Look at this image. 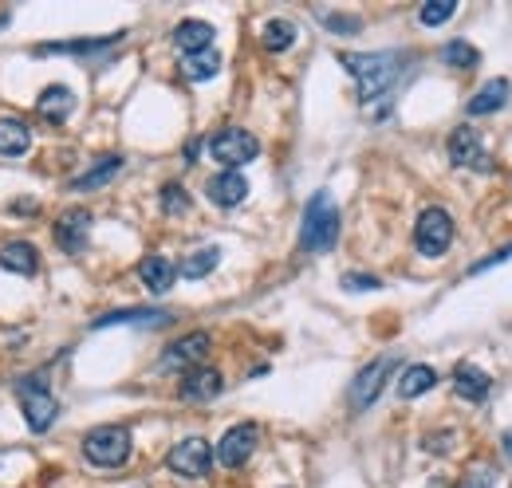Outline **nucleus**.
I'll return each mask as SVG.
<instances>
[{"label": "nucleus", "instance_id": "nucleus-26", "mask_svg": "<svg viewBox=\"0 0 512 488\" xmlns=\"http://www.w3.org/2000/svg\"><path fill=\"white\" fill-rule=\"evenodd\" d=\"M217 264H221V248L205 244V248H197V252H190V256L182 260V276H186V280H201V276H209Z\"/></svg>", "mask_w": 512, "mask_h": 488}, {"label": "nucleus", "instance_id": "nucleus-3", "mask_svg": "<svg viewBox=\"0 0 512 488\" xmlns=\"http://www.w3.org/2000/svg\"><path fill=\"white\" fill-rule=\"evenodd\" d=\"M83 453L99 469H119L130 461V429L127 426H95L83 437Z\"/></svg>", "mask_w": 512, "mask_h": 488}, {"label": "nucleus", "instance_id": "nucleus-20", "mask_svg": "<svg viewBox=\"0 0 512 488\" xmlns=\"http://www.w3.org/2000/svg\"><path fill=\"white\" fill-rule=\"evenodd\" d=\"M36 111H40L44 122H56V126H60V122H67V115L75 111V95H71L67 87H60V83H56V87H44Z\"/></svg>", "mask_w": 512, "mask_h": 488}, {"label": "nucleus", "instance_id": "nucleus-30", "mask_svg": "<svg viewBox=\"0 0 512 488\" xmlns=\"http://www.w3.org/2000/svg\"><path fill=\"white\" fill-rule=\"evenodd\" d=\"M442 60H446L449 67H461V71H469V67H477V48H469L465 40H453V44H446Z\"/></svg>", "mask_w": 512, "mask_h": 488}, {"label": "nucleus", "instance_id": "nucleus-18", "mask_svg": "<svg viewBox=\"0 0 512 488\" xmlns=\"http://www.w3.org/2000/svg\"><path fill=\"white\" fill-rule=\"evenodd\" d=\"M119 323L162 327V323H170V311H162V307H127V311H107V315L95 319V327H119Z\"/></svg>", "mask_w": 512, "mask_h": 488}, {"label": "nucleus", "instance_id": "nucleus-8", "mask_svg": "<svg viewBox=\"0 0 512 488\" xmlns=\"http://www.w3.org/2000/svg\"><path fill=\"white\" fill-rule=\"evenodd\" d=\"M260 445V426L256 422H241V426L225 429V437L217 441V461L225 469H241Z\"/></svg>", "mask_w": 512, "mask_h": 488}, {"label": "nucleus", "instance_id": "nucleus-35", "mask_svg": "<svg viewBox=\"0 0 512 488\" xmlns=\"http://www.w3.org/2000/svg\"><path fill=\"white\" fill-rule=\"evenodd\" d=\"M501 445H505V457H509V461H512V429H509V433H505V441H501Z\"/></svg>", "mask_w": 512, "mask_h": 488}, {"label": "nucleus", "instance_id": "nucleus-17", "mask_svg": "<svg viewBox=\"0 0 512 488\" xmlns=\"http://www.w3.org/2000/svg\"><path fill=\"white\" fill-rule=\"evenodd\" d=\"M0 268H4V272H16V276H36V268H40L36 244H28V241L4 244V248H0Z\"/></svg>", "mask_w": 512, "mask_h": 488}, {"label": "nucleus", "instance_id": "nucleus-9", "mask_svg": "<svg viewBox=\"0 0 512 488\" xmlns=\"http://www.w3.org/2000/svg\"><path fill=\"white\" fill-rule=\"evenodd\" d=\"M449 162L453 166H469V170H493V158H489V150H485V142H481V134L473 130V126H457L453 134H449Z\"/></svg>", "mask_w": 512, "mask_h": 488}, {"label": "nucleus", "instance_id": "nucleus-25", "mask_svg": "<svg viewBox=\"0 0 512 488\" xmlns=\"http://www.w3.org/2000/svg\"><path fill=\"white\" fill-rule=\"evenodd\" d=\"M217 71H221V56H217L213 48L193 52V56H182V75L193 79V83H205V79H213Z\"/></svg>", "mask_w": 512, "mask_h": 488}, {"label": "nucleus", "instance_id": "nucleus-22", "mask_svg": "<svg viewBox=\"0 0 512 488\" xmlns=\"http://www.w3.org/2000/svg\"><path fill=\"white\" fill-rule=\"evenodd\" d=\"M32 150V130L20 119H0V154L4 158H24Z\"/></svg>", "mask_w": 512, "mask_h": 488}, {"label": "nucleus", "instance_id": "nucleus-34", "mask_svg": "<svg viewBox=\"0 0 512 488\" xmlns=\"http://www.w3.org/2000/svg\"><path fill=\"white\" fill-rule=\"evenodd\" d=\"M505 260H512V244L497 248V252H489L485 260H477V264L469 268V276H481V272H489V268H497V264H505Z\"/></svg>", "mask_w": 512, "mask_h": 488}, {"label": "nucleus", "instance_id": "nucleus-5", "mask_svg": "<svg viewBox=\"0 0 512 488\" xmlns=\"http://www.w3.org/2000/svg\"><path fill=\"white\" fill-rule=\"evenodd\" d=\"M16 398H20V410H24V418H28V429H32V433L52 429L56 414H60V402H56L40 382L20 378V382H16Z\"/></svg>", "mask_w": 512, "mask_h": 488}, {"label": "nucleus", "instance_id": "nucleus-1", "mask_svg": "<svg viewBox=\"0 0 512 488\" xmlns=\"http://www.w3.org/2000/svg\"><path fill=\"white\" fill-rule=\"evenodd\" d=\"M339 63L359 79V95L363 99H379L386 87L402 75V52H343Z\"/></svg>", "mask_w": 512, "mask_h": 488}, {"label": "nucleus", "instance_id": "nucleus-13", "mask_svg": "<svg viewBox=\"0 0 512 488\" xmlns=\"http://www.w3.org/2000/svg\"><path fill=\"white\" fill-rule=\"evenodd\" d=\"M205 193H209V201H213V205L233 209V205H241V201L249 197V182H245V174H241V170H221L217 178H209Z\"/></svg>", "mask_w": 512, "mask_h": 488}, {"label": "nucleus", "instance_id": "nucleus-21", "mask_svg": "<svg viewBox=\"0 0 512 488\" xmlns=\"http://www.w3.org/2000/svg\"><path fill=\"white\" fill-rule=\"evenodd\" d=\"M509 95H512L509 79H489V83L469 99V115H493V111H501V107L509 103Z\"/></svg>", "mask_w": 512, "mask_h": 488}, {"label": "nucleus", "instance_id": "nucleus-4", "mask_svg": "<svg viewBox=\"0 0 512 488\" xmlns=\"http://www.w3.org/2000/svg\"><path fill=\"white\" fill-rule=\"evenodd\" d=\"M209 154H213V162H221L225 170H241L245 162H253L256 154H260V142H256V134L241 130V126H225V130L213 134Z\"/></svg>", "mask_w": 512, "mask_h": 488}, {"label": "nucleus", "instance_id": "nucleus-33", "mask_svg": "<svg viewBox=\"0 0 512 488\" xmlns=\"http://www.w3.org/2000/svg\"><path fill=\"white\" fill-rule=\"evenodd\" d=\"M320 20L331 28V32H343V36H351V32H359V28H363V20H359V16H335V12H323Z\"/></svg>", "mask_w": 512, "mask_h": 488}, {"label": "nucleus", "instance_id": "nucleus-7", "mask_svg": "<svg viewBox=\"0 0 512 488\" xmlns=\"http://www.w3.org/2000/svg\"><path fill=\"white\" fill-rule=\"evenodd\" d=\"M166 465H170L178 477L201 481V477L209 473V465H213V449H209V441H205V437H186V441H178V445L170 449Z\"/></svg>", "mask_w": 512, "mask_h": 488}, {"label": "nucleus", "instance_id": "nucleus-31", "mask_svg": "<svg viewBox=\"0 0 512 488\" xmlns=\"http://www.w3.org/2000/svg\"><path fill=\"white\" fill-rule=\"evenodd\" d=\"M343 288L347 292H375V288H383V280L379 276H367V272H347L343 276Z\"/></svg>", "mask_w": 512, "mask_h": 488}, {"label": "nucleus", "instance_id": "nucleus-10", "mask_svg": "<svg viewBox=\"0 0 512 488\" xmlns=\"http://www.w3.org/2000/svg\"><path fill=\"white\" fill-rule=\"evenodd\" d=\"M394 366H398V359H394V355H383V359H375L367 370H359V378H355V386H351V406H355V410H367V406L383 394V382L394 374Z\"/></svg>", "mask_w": 512, "mask_h": 488}, {"label": "nucleus", "instance_id": "nucleus-12", "mask_svg": "<svg viewBox=\"0 0 512 488\" xmlns=\"http://www.w3.org/2000/svg\"><path fill=\"white\" fill-rule=\"evenodd\" d=\"M87 237H91V213L87 209H67L64 217L56 221V244L71 256L87 248Z\"/></svg>", "mask_w": 512, "mask_h": 488}, {"label": "nucleus", "instance_id": "nucleus-19", "mask_svg": "<svg viewBox=\"0 0 512 488\" xmlns=\"http://www.w3.org/2000/svg\"><path fill=\"white\" fill-rule=\"evenodd\" d=\"M213 24H205V20H182L178 28H174V44L182 48V56H193V52H205V48H213Z\"/></svg>", "mask_w": 512, "mask_h": 488}, {"label": "nucleus", "instance_id": "nucleus-24", "mask_svg": "<svg viewBox=\"0 0 512 488\" xmlns=\"http://www.w3.org/2000/svg\"><path fill=\"white\" fill-rule=\"evenodd\" d=\"M434 382H438V370L434 366H406L402 370V382H398V394L402 398H422V394H430L434 390Z\"/></svg>", "mask_w": 512, "mask_h": 488}, {"label": "nucleus", "instance_id": "nucleus-15", "mask_svg": "<svg viewBox=\"0 0 512 488\" xmlns=\"http://www.w3.org/2000/svg\"><path fill=\"white\" fill-rule=\"evenodd\" d=\"M225 390V382H221V374L213 370V366H197L190 370L186 378H182V398L186 402H209V398H217Z\"/></svg>", "mask_w": 512, "mask_h": 488}, {"label": "nucleus", "instance_id": "nucleus-14", "mask_svg": "<svg viewBox=\"0 0 512 488\" xmlns=\"http://www.w3.org/2000/svg\"><path fill=\"white\" fill-rule=\"evenodd\" d=\"M453 390H457L465 402H485L489 390H493V378H489L481 366L461 363L457 370H453Z\"/></svg>", "mask_w": 512, "mask_h": 488}, {"label": "nucleus", "instance_id": "nucleus-29", "mask_svg": "<svg viewBox=\"0 0 512 488\" xmlns=\"http://www.w3.org/2000/svg\"><path fill=\"white\" fill-rule=\"evenodd\" d=\"M162 209L170 213V217H182V213H190V193L182 189L178 182L162 185Z\"/></svg>", "mask_w": 512, "mask_h": 488}, {"label": "nucleus", "instance_id": "nucleus-27", "mask_svg": "<svg viewBox=\"0 0 512 488\" xmlns=\"http://www.w3.org/2000/svg\"><path fill=\"white\" fill-rule=\"evenodd\" d=\"M260 44L268 52H288L296 44V24L292 20H268L264 32H260Z\"/></svg>", "mask_w": 512, "mask_h": 488}, {"label": "nucleus", "instance_id": "nucleus-28", "mask_svg": "<svg viewBox=\"0 0 512 488\" xmlns=\"http://www.w3.org/2000/svg\"><path fill=\"white\" fill-rule=\"evenodd\" d=\"M453 12H457V0H430V4H422L418 20H422L426 28H438V24H446Z\"/></svg>", "mask_w": 512, "mask_h": 488}, {"label": "nucleus", "instance_id": "nucleus-23", "mask_svg": "<svg viewBox=\"0 0 512 488\" xmlns=\"http://www.w3.org/2000/svg\"><path fill=\"white\" fill-rule=\"evenodd\" d=\"M119 170H123V158H119V154H107V158H99V162H95L87 174L71 178V189H75V193H83V189H99V185L111 182Z\"/></svg>", "mask_w": 512, "mask_h": 488}, {"label": "nucleus", "instance_id": "nucleus-6", "mask_svg": "<svg viewBox=\"0 0 512 488\" xmlns=\"http://www.w3.org/2000/svg\"><path fill=\"white\" fill-rule=\"evenodd\" d=\"M414 244L422 256H442L449 244H453V217H449L442 205L426 209L414 225Z\"/></svg>", "mask_w": 512, "mask_h": 488}, {"label": "nucleus", "instance_id": "nucleus-2", "mask_svg": "<svg viewBox=\"0 0 512 488\" xmlns=\"http://www.w3.org/2000/svg\"><path fill=\"white\" fill-rule=\"evenodd\" d=\"M339 241V209L331 201V193L320 189L312 193L308 209H304V229H300V248L304 252H327Z\"/></svg>", "mask_w": 512, "mask_h": 488}, {"label": "nucleus", "instance_id": "nucleus-32", "mask_svg": "<svg viewBox=\"0 0 512 488\" xmlns=\"http://www.w3.org/2000/svg\"><path fill=\"white\" fill-rule=\"evenodd\" d=\"M493 485H497V473L489 465H473L465 473V481H461V488H493Z\"/></svg>", "mask_w": 512, "mask_h": 488}, {"label": "nucleus", "instance_id": "nucleus-16", "mask_svg": "<svg viewBox=\"0 0 512 488\" xmlns=\"http://www.w3.org/2000/svg\"><path fill=\"white\" fill-rule=\"evenodd\" d=\"M138 280L154 292V296H162V292H170L174 288V280H178V268L166 260V256H146L142 264H138Z\"/></svg>", "mask_w": 512, "mask_h": 488}, {"label": "nucleus", "instance_id": "nucleus-11", "mask_svg": "<svg viewBox=\"0 0 512 488\" xmlns=\"http://www.w3.org/2000/svg\"><path fill=\"white\" fill-rule=\"evenodd\" d=\"M209 355V335L205 331H190L186 339H178L166 355H162V370H197L201 366V359Z\"/></svg>", "mask_w": 512, "mask_h": 488}]
</instances>
